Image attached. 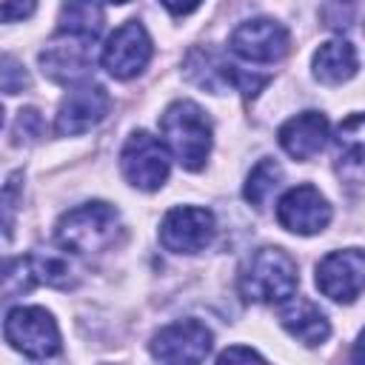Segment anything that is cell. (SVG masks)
<instances>
[{
	"mask_svg": "<svg viewBox=\"0 0 365 365\" xmlns=\"http://www.w3.org/2000/svg\"><path fill=\"white\" fill-rule=\"evenodd\" d=\"M297 262L288 251L265 245L257 248L240 268V294L248 302H285L297 291Z\"/></svg>",
	"mask_w": 365,
	"mask_h": 365,
	"instance_id": "cell-1",
	"label": "cell"
},
{
	"mask_svg": "<svg viewBox=\"0 0 365 365\" xmlns=\"http://www.w3.org/2000/svg\"><path fill=\"white\" fill-rule=\"evenodd\" d=\"M160 131L177 163L188 171H200L211 154V120L191 100L171 103L160 117Z\"/></svg>",
	"mask_w": 365,
	"mask_h": 365,
	"instance_id": "cell-2",
	"label": "cell"
},
{
	"mask_svg": "<svg viewBox=\"0 0 365 365\" xmlns=\"http://www.w3.org/2000/svg\"><path fill=\"white\" fill-rule=\"evenodd\" d=\"M120 231V214L108 202H83L71 211H66L57 222V242L66 251L74 254H91L103 251L114 242Z\"/></svg>",
	"mask_w": 365,
	"mask_h": 365,
	"instance_id": "cell-3",
	"label": "cell"
},
{
	"mask_svg": "<svg viewBox=\"0 0 365 365\" xmlns=\"http://www.w3.org/2000/svg\"><path fill=\"white\" fill-rule=\"evenodd\" d=\"M3 334L11 348L23 351L31 359H48L60 354V331L54 317L37 305H17L6 314Z\"/></svg>",
	"mask_w": 365,
	"mask_h": 365,
	"instance_id": "cell-4",
	"label": "cell"
},
{
	"mask_svg": "<svg viewBox=\"0 0 365 365\" xmlns=\"http://www.w3.org/2000/svg\"><path fill=\"white\" fill-rule=\"evenodd\" d=\"M185 74H188L191 83H197L200 88H208L214 94H222L228 88H237L245 97H251V94H257L268 83L265 74L242 71V68H237L231 60H225L214 48H194L185 57Z\"/></svg>",
	"mask_w": 365,
	"mask_h": 365,
	"instance_id": "cell-5",
	"label": "cell"
},
{
	"mask_svg": "<svg viewBox=\"0 0 365 365\" xmlns=\"http://www.w3.org/2000/svg\"><path fill=\"white\" fill-rule=\"evenodd\" d=\"M120 168L128 185L140 191H157L168 180V151L148 131H134L120 151Z\"/></svg>",
	"mask_w": 365,
	"mask_h": 365,
	"instance_id": "cell-6",
	"label": "cell"
},
{
	"mask_svg": "<svg viewBox=\"0 0 365 365\" xmlns=\"http://www.w3.org/2000/svg\"><path fill=\"white\" fill-rule=\"evenodd\" d=\"M214 214L197 205H177L160 222V242L174 254H197L214 240Z\"/></svg>",
	"mask_w": 365,
	"mask_h": 365,
	"instance_id": "cell-7",
	"label": "cell"
},
{
	"mask_svg": "<svg viewBox=\"0 0 365 365\" xmlns=\"http://www.w3.org/2000/svg\"><path fill=\"white\" fill-rule=\"evenodd\" d=\"M317 288L334 302H354L365 291V251H331L317 265Z\"/></svg>",
	"mask_w": 365,
	"mask_h": 365,
	"instance_id": "cell-8",
	"label": "cell"
},
{
	"mask_svg": "<svg viewBox=\"0 0 365 365\" xmlns=\"http://www.w3.org/2000/svg\"><path fill=\"white\" fill-rule=\"evenodd\" d=\"M151 60V37L148 31L143 29V23L137 20H128L123 23L103 46V54H100V63L103 68L117 77V80H131L137 77Z\"/></svg>",
	"mask_w": 365,
	"mask_h": 365,
	"instance_id": "cell-9",
	"label": "cell"
},
{
	"mask_svg": "<svg viewBox=\"0 0 365 365\" xmlns=\"http://www.w3.org/2000/svg\"><path fill=\"white\" fill-rule=\"evenodd\" d=\"M231 51L248 63H277L288 54L291 37L285 31L282 23L268 20V17H257V20H245L231 31L228 40Z\"/></svg>",
	"mask_w": 365,
	"mask_h": 365,
	"instance_id": "cell-10",
	"label": "cell"
},
{
	"mask_svg": "<svg viewBox=\"0 0 365 365\" xmlns=\"http://www.w3.org/2000/svg\"><path fill=\"white\" fill-rule=\"evenodd\" d=\"M91 37H80V34H60L40 51V66L43 74L51 77L54 83H80L83 77H88L91 66H94V54H91Z\"/></svg>",
	"mask_w": 365,
	"mask_h": 365,
	"instance_id": "cell-11",
	"label": "cell"
},
{
	"mask_svg": "<svg viewBox=\"0 0 365 365\" xmlns=\"http://www.w3.org/2000/svg\"><path fill=\"white\" fill-rule=\"evenodd\" d=\"M111 108V97L103 86L97 83H83L77 88H71L60 108H57V123H54V131L60 137H74V134H83L88 128H94L97 123L106 120Z\"/></svg>",
	"mask_w": 365,
	"mask_h": 365,
	"instance_id": "cell-12",
	"label": "cell"
},
{
	"mask_svg": "<svg viewBox=\"0 0 365 365\" xmlns=\"http://www.w3.org/2000/svg\"><path fill=\"white\" fill-rule=\"evenodd\" d=\"M211 331L200 319H177L151 339V354L163 362H202L211 351Z\"/></svg>",
	"mask_w": 365,
	"mask_h": 365,
	"instance_id": "cell-13",
	"label": "cell"
},
{
	"mask_svg": "<svg viewBox=\"0 0 365 365\" xmlns=\"http://www.w3.org/2000/svg\"><path fill=\"white\" fill-rule=\"evenodd\" d=\"M277 220L291 234H319L331 222V205L314 185H297L285 191L277 202Z\"/></svg>",
	"mask_w": 365,
	"mask_h": 365,
	"instance_id": "cell-14",
	"label": "cell"
},
{
	"mask_svg": "<svg viewBox=\"0 0 365 365\" xmlns=\"http://www.w3.org/2000/svg\"><path fill=\"white\" fill-rule=\"evenodd\" d=\"M277 137H279V145L294 160H311L314 154L322 151L328 140V117L319 111H302L288 123H282Z\"/></svg>",
	"mask_w": 365,
	"mask_h": 365,
	"instance_id": "cell-15",
	"label": "cell"
},
{
	"mask_svg": "<svg viewBox=\"0 0 365 365\" xmlns=\"http://www.w3.org/2000/svg\"><path fill=\"white\" fill-rule=\"evenodd\" d=\"M279 325L294 336L299 339L302 345L314 348V345H322L328 336H331V322L328 317L311 302V299H285L282 308H279Z\"/></svg>",
	"mask_w": 365,
	"mask_h": 365,
	"instance_id": "cell-16",
	"label": "cell"
},
{
	"mask_svg": "<svg viewBox=\"0 0 365 365\" xmlns=\"http://www.w3.org/2000/svg\"><path fill=\"white\" fill-rule=\"evenodd\" d=\"M336 171L354 182H365V114H351L334 137Z\"/></svg>",
	"mask_w": 365,
	"mask_h": 365,
	"instance_id": "cell-17",
	"label": "cell"
},
{
	"mask_svg": "<svg viewBox=\"0 0 365 365\" xmlns=\"http://www.w3.org/2000/svg\"><path fill=\"white\" fill-rule=\"evenodd\" d=\"M359 68L356 48L348 40H328L314 51V77L325 86L348 83Z\"/></svg>",
	"mask_w": 365,
	"mask_h": 365,
	"instance_id": "cell-18",
	"label": "cell"
},
{
	"mask_svg": "<svg viewBox=\"0 0 365 365\" xmlns=\"http://www.w3.org/2000/svg\"><path fill=\"white\" fill-rule=\"evenodd\" d=\"M60 34H80V37H97L106 26L103 0H66L57 20Z\"/></svg>",
	"mask_w": 365,
	"mask_h": 365,
	"instance_id": "cell-19",
	"label": "cell"
},
{
	"mask_svg": "<svg viewBox=\"0 0 365 365\" xmlns=\"http://www.w3.org/2000/svg\"><path fill=\"white\" fill-rule=\"evenodd\" d=\"M26 259H29L34 282H43V285H51V288H63V291L77 285V271L63 254H57V251H34Z\"/></svg>",
	"mask_w": 365,
	"mask_h": 365,
	"instance_id": "cell-20",
	"label": "cell"
},
{
	"mask_svg": "<svg viewBox=\"0 0 365 365\" xmlns=\"http://www.w3.org/2000/svg\"><path fill=\"white\" fill-rule=\"evenodd\" d=\"M279 180H282V168H279L274 160H259V163L251 168L242 194H245V200H248L254 208H262L265 200H268V197L274 194V188L279 185Z\"/></svg>",
	"mask_w": 365,
	"mask_h": 365,
	"instance_id": "cell-21",
	"label": "cell"
},
{
	"mask_svg": "<svg viewBox=\"0 0 365 365\" xmlns=\"http://www.w3.org/2000/svg\"><path fill=\"white\" fill-rule=\"evenodd\" d=\"M43 117H40V111L37 108H20L17 111V120H14V125L9 128V134H11V143H34V140H40L43 137Z\"/></svg>",
	"mask_w": 365,
	"mask_h": 365,
	"instance_id": "cell-22",
	"label": "cell"
},
{
	"mask_svg": "<svg viewBox=\"0 0 365 365\" xmlns=\"http://www.w3.org/2000/svg\"><path fill=\"white\" fill-rule=\"evenodd\" d=\"M26 86H29V77H26L23 66H20L11 54H6V57H3V91H6V94H17V91H23Z\"/></svg>",
	"mask_w": 365,
	"mask_h": 365,
	"instance_id": "cell-23",
	"label": "cell"
},
{
	"mask_svg": "<svg viewBox=\"0 0 365 365\" xmlns=\"http://www.w3.org/2000/svg\"><path fill=\"white\" fill-rule=\"evenodd\" d=\"M37 0H3V23H14V20H26L31 17Z\"/></svg>",
	"mask_w": 365,
	"mask_h": 365,
	"instance_id": "cell-24",
	"label": "cell"
},
{
	"mask_svg": "<svg viewBox=\"0 0 365 365\" xmlns=\"http://www.w3.org/2000/svg\"><path fill=\"white\" fill-rule=\"evenodd\" d=\"M17 180H20V174H11L9 182H6V191H3V211H6L3 231H6V237L11 234V222H14V191H17Z\"/></svg>",
	"mask_w": 365,
	"mask_h": 365,
	"instance_id": "cell-25",
	"label": "cell"
},
{
	"mask_svg": "<svg viewBox=\"0 0 365 365\" xmlns=\"http://www.w3.org/2000/svg\"><path fill=\"white\" fill-rule=\"evenodd\" d=\"M220 362H234V359H262V354H257L254 348H242V345H234V348H225L220 356Z\"/></svg>",
	"mask_w": 365,
	"mask_h": 365,
	"instance_id": "cell-26",
	"label": "cell"
},
{
	"mask_svg": "<svg viewBox=\"0 0 365 365\" xmlns=\"http://www.w3.org/2000/svg\"><path fill=\"white\" fill-rule=\"evenodd\" d=\"M171 14H177V17H182V14H191L202 0H160Z\"/></svg>",
	"mask_w": 365,
	"mask_h": 365,
	"instance_id": "cell-27",
	"label": "cell"
},
{
	"mask_svg": "<svg viewBox=\"0 0 365 365\" xmlns=\"http://www.w3.org/2000/svg\"><path fill=\"white\" fill-rule=\"evenodd\" d=\"M351 359H354V362H365V328H362V334H359V336H356V342H354Z\"/></svg>",
	"mask_w": 365,
	"mask_h": 365,
	"instance_id": "cell-28",
	"label": "cell"
},
{
	"mask_svg": "<svg viewBox=\"0 0 365 365\" xmlns=\"http://www.w3.org/2000/svg\"><path fill=\"white\" fill-rule=\"evenodd\" d=\"M108 3H125V0H108Z\"/></svg>",
	"mask_w": 365,
	"mask_h": 365,
	"instance_id": "cell-29",
	"label": "cell"
}]
</instances>
